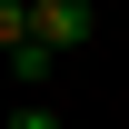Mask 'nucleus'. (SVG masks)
<instances>
[{
    "mask_svg": "<svg viewBox=\"0 0 129 129\" xmlns=\"http://www.w3.org/2000/svg\"><path fill=\"white\" fill-rule=\"evenodd\" d=\"M30 30H40L50 60H60V50H80V40H89V0H30Z\"/></svg>",
    "mask_w": 129,
    "mask_h": 129,
    "instance_id": "f257e3e1",
    "label": "nucleus"
},
{
    "mask_svg": "<svg viewBox=\"0 0 129 129\" xmlns=\"http://www.w3.org/2000/svg\"><path fill=\"white\" fill-rule=\"evenodd\" d=\"M0 50H10V60H20V50H40V30H30V0H0Z\"/></svg>",
    "mask_w": 129,
    "mask_h": 129,
    "instance_id": "f03ea898",
    "label": "nucleus"
},
{
    "mask_svg": "<svg viewBox=\"0 0 129 129\" xmlns=\"http://www.w3.org/2000/svg\"><path fill=\"white\" fill-rule=\"evenodd\" d=\"M10 129H60V119H50V109H40V99H30V109H20V119H10Z\"/></svg>",
    "mask_w": 129,
    "mask_h": 129,
    "instance_id": "7ed1b4c3",
    "label": "nucleus"
}]
</instances>
